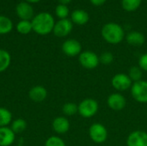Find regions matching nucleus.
<instances>
[{"label": "nucleus", "mask_w": 147, "mask_h": 146, "mask_svg": "<svg viewBox=\"0 0 147 146\" xmlns=\"http://www.w3.org/2000/svg\"><path fill=\"white\" fill-rule=\"evenodd\" d=\"M33 30L40 35H47L53 32L55 22L53 16L47 12H41L32 19Z\"/></svg>", "instance_id": "nucleus-1"}, {"label": "nucleus", "mask_w": 147, "mask_h": 146, "mask_svg": "<svg viewBox=\"0 0 147 146\" xmlns=\"http://www.w3.org/2000/svg\"><path fill=\"white\" fill-rule=\"evenodd\" d=\"M103 40L112 45L121 43L125 38L123 28L115 22H108L103 25L101 31Z\"/></svg>", "instance_id": "nucleus-2"}, {"label": "nucleus", "mask_w": 147, "mask_h": 146, "mask_svg": "<svg viewBox=\"0 0 147 146\" xmlns=\"http://www.w3.org/2000/svg\"><path fill=\"white\" fill-rule=\"evenodd\" d=\"M99 110L98 102L92 98H85L78 104V114L85 119L95 116Z\"/></svg>", "instance_id": "nucleus-3"}, {"label": "nucleus", "mask_w": 147, "mask_h": 146, "mask_svg": "<svg viewBox=\"0 0 147 146\" xmlns=\"http://www.w3.org/2000/svg\"><path fill=\"white\" fill-rule=\"evenodd\" d=\"M78 61L82 67L86 70H94L99 64V56L92 51H84L78 56Z\"/></svg>", "instance_id": "nucleus-4"}, {"label": "nucleus", "mask_w": 147, "mask_h": 146, "mask_svg": "<svg viewBox=\"0 0 147 146\" xmlns=\"http://www.w3.org/2000/svg\"><path fill=\"white\" fill-rule=\"evenodd\" d=\"M89 136L96 144H102L108 139V130L102 123H94L89 128Z\"/></svg>", "instance_id": "nucleus-5"}, {"label": "nucleus", "mask_w": 147, "mask_h": 146, "mask_svg": "<svg viewBox=\"0 0 147 146\" xmlns=\"http://www.w3.org/2000/svg\"><path fill=\"white\" fill-rule=\"evenodd\" d=\"M132 97L140 103H147V81L140 80L133 83L131 89Z\"/></svg>", "instance_id": "nucleus-6"}, {"label": "nucleus", "mask_w": 147, "mask_h": 146, "mask_svg": "<svg viewBox=\"0 0 147 146\" xmlns=\"http://www.w3.org/2000/svg\"><path fill=\"white\" fill-rule=\"evenodd\" d=\"M133 83H134L129 77L128 74L126 73H117L111 79V84L113 88L120 93L130 89Z\"/></svg>", "instance_id": "nucleus-7"}, {"label": "nucleus", "mask_w": 147, "mask_h": 146, "mask_svg": "<svg viewBox=\"0 0 147 146\" xmlns=\"http://www.w3.org/2000/svg\"><path fill=\"white\" fill-rule=\"evenodd\" d=\"M107 104L113 111H121L127 106V100L120 92L112 93L107 99Z\"/></svg>", "instance_id": "nucleus-8"}, {"label": "nucleus", "mask_w": 147, "mask_h": 146, "mask_svg": "<svg viewBox=\"0 0 147 146\" xmlns=\"http://www.w3.org/2000/svg\"><path fill=\"white\" fill-rule=\"evenodd\" d=\"M62 51L68 57L79 56V54L82 52V46L78 40L69 39L62 44Z\"/></svg>", "instance_id": "nucleus-9"}, {"label": "nucleus", "mask_w": 147, "mask_h": 146, "mask_svg": "<svg viewBox=\"0 0 147 146\" xmlns=\"http://www.w3.org/2000/svg\"><path fill=\"white\" fill-rule=\"evenodd\" d=\"M127 146H147V133L142 130L132 132L127 139Z\"/></svg>", "instance_id": "nucleus-10"}, {"label": "nucleus", "mask_w": 147, "mask_h": 146, "mask_svg": "<svg viewBox=\"0 0 147 146\" xmlns=\"http://www.w3.org/2000/svg\"><path fill=\"white\" fill-rule=\"evenodd\" d=\"M73 24L71 20L60 19L55 23L53 32L57 37H65L71 32Z\"/></svg>", "instance_id": "nucleus-11"}, {"label": "nucleus", "mask_w": 147, "mask_h": 146, "mask_svg": "<svg viewBox=\"0 0 147 146\" xmlns=\"http://www.w3.org/2000/svg\"><path fill=\"white\" fill-rule=\"evenodd\" d=\"M16 12L17 16L22 20L29 21L34 16V9L31 4L27 2H22L18 3L16 8Z\"/></svg>", "instance_id": "nucleus-12"}, {"label": "nucleus", "mask_w": 147, "mask_h": 146, "mask_svg": "<svg viewBox=\"0 0 147 146\" xmlns=\"http://www.w3.org/2000/svg\"><path fill=\"white\" fill-rule=\"evenodd\" d=\"M53 131L58 134H65L70 129V121L64 116L56 117L52 124Z\"/></svg>", "instance_id": "nucleus-13"}, {"label": "nucleus", "mask_w": 147, "mask_h": 146, "mask_svg": "<svg viewBox=\"0 0 147 146\" xmlns=\"http://www.w3.org/2000/svg\"><path fill=\"white\" fill-rule=\"evenodd\" d=\"M29 98L35 102H43L47 96V90L45 87L37 85L30 89L28 92Z\"/></svg>", "instance_id": "nucleus-14"}, {"label": "nucleus", "mask_w": 147, "mask_h": 146, "mask_svg": "<svg viewBox=\"0 0 147 146\" xmlns=\"http://www.w3.org/2000/svg\"><path fill=\"white\" fill-rule=\"evenodd\" d=\"M16 134L10 127H0V146H9L15 141Z\"/></svg>", "instance_id": "nucleus-15"}, {"label": "nucleus", "mask_w": 147, "mask_h": 146, "mask_svg": "<svg viewBox=\"0 0 147 146\" xmlns=\"http://www.w3.org/2000/svg\"><path fill=\"white\" fill-rule=\"evenodd\" d=\"M71 22L77 25H84L88 22L89 19H90V15L88 14V12L84 9H78L72 11L71 13Z\"/></svg>", "instance_id": "nucleus-16"}, {"label": "nucleus", "mask_w": 147, "mask_h": 146, "mask_svg": "<svg viewBox=\"0 0 147 146\" xmlns=\"http://www.w3.org/2000/svg\"><path fill=\"white\" fill-rule=\"evenodd\" d=\"M127 42L134 46H140L146 42L145 35L139 31H132L128 33L126 36Z\"/></svg>", "instance_id": "nucleus-17"}, {"label": "nucleus", "mask_w": 147, "mask_h": 146, "mask_svg": "<svg viewBox=\"0 0 147 146\" xmlns=\"http://www.w3.org/2000/svg\"><path fill=\"white\" fill-rule=\"evenodd\" d=\"M13 28V22L12 21L5 16L0 15V34H9Z\"/></svg>", "instance_id": "nucleus-18"}, {"label": "nucleus", "mask_w": 147, "mask_h": 146, "mask_svg": "<svg viewBox=\"0 0 147 146\" xmlns=\"http://www.w3.org/2000/svg\"><path fill=\"white\" fill-rule=\"evenodd\" d=\"M11 57L10 54L3 49H0V73L8 69L10 65Z\"/></svg>", "instance_id": "nucleus-19"}, {"label": "nucleus", "mask_w": 147, "mask_h": 146, "mask_svg": "<svg viewBox=\"0 0 147 146\" xmlns=\"http://www.w3.org/2000/svg\"><path fill=\"white\" fill-rule=\"evenodd\" d=\"M27 128V122L23 119H16L11 122L10 129L13 131L15 134H19L23 133Z\"/></svg>", "instance_id": "nucleus-20"}, {"label": "nucleus", "mask_w": 147, "mask_h": 146, "mask_svg": "<svg viewBox=\"0 0 147 146\" xmlns=\"http://www.w3.org/2000/svg\"><path fill=\"white\" fill-rule=\"evenodd\" d=\"M12 122V114L5 108H0V127L7 126Z\"/></svg>", "instance_id": "nucleus-21"}, {"label": "nucleus", "mask_w": 147, "mask_h": 146, "mask_svg": "<svg viewBox=\"0 0 147 146\" xmlns=\"http://www.w3.org/2000/svg\"><path fill=\"white\" fill-rule=\"evenodd\" d=\"M142 0H121V6L124 10L133 12L139 9Z\"/></svg>", "instance_id": "nucleus-22"}, {"label": "nucleus", "mask_w": 147, "mask_h": 146, "mask_svg": "<svg viewBox=\"0 0 147 146\" xmlns=\"http://www.w3.org/2000/svg\"><path fill=\"white\" fill-rule=\"evenodd\" d=\"M16 30L22 34H28L33 30L32 22L27 20H21L16 24Z\"/></svg>", "instance_id": "nucleus-23"}, {"label": "nucleus", "mask_w": 147, "mask_h": 146, "mask_svg": "<svg viewBox=\"0 0 147 146\" xmlns=\"http://www.w3.org/2000/svg\"><path fill=\"white\" fill-rule=\"evenodd\" d=\"M63 114L66 116H72L78 113V105L74 102H66L62 107Z\"/></svg>", "instance_id": "nucleus-24"}, {"label": "nucleus", "mask_w": 147, "mask_h": 146, "mask_svg": "<svg viewBox=\"0 0 147 146\" xmlns=\"http://www.w3.org/2000/svg\"><path fill=\"white\" fill-rule=\"evenodd\" d=\"M128 76L131 78V80L133 81V83L140 81V80H142L143 71L140 69V66H133L129 69Z\"/></svg>", "instance_id": "nucleus-25"}, {"label": "nucleus", "mask_w": 147, "mask_h": 146, "mask_svg": "<svg viewBox=\"0 0 147 146\" xmlns=\"http://www.w3.org/2000/svg\"><path fill=\"white\" fill-rule=\"evenodd\" d=\"M55 14L60 19H66L69 15V9L66 5L59 4L55 8Z\"/></svg>", "instance_id": "nucleus-26"}, {"label": "nucleus", "mask_w": 147, "mask_h": 146, "mask_svg": "<svg viewBox=\"0 0 147 146\" xmlns=\"http://www.w3.org/2000/svg\"><path fill=\"white\" fill-rule=\"evenodd\" d=\"M45 146H66L65 141L58 136H51L45 143Z\"/></svg>", "instance_id": "nucleus-27"}, {"label": "nucleus", "mask_w": 147, "mask_h": 146, "mask_svg": "<svg viewBox=\"0 0 147 146\" xmlns=\"http://www.w3.org/2000/svg\"><path fill=\"white\" fill-rule=\"evenodd\" d=\"M114 55L110 52H104L99 56L100 63L104 65H109L113 63L114 61Z\"/></svg>", "instance_id": "nucleus-28"}, {"label": "nucleus", "mask_w": 147, "mask_h": 146, "mask_svg": "<svg viewBox=\"0 0 147 146\" xmlns=\"http://www.w3.org/2000/svg\"><path fill=\"white\" fill-rule=\"evenodd\" d=\"M139 66L144 71L147 72V52L142 54L139 59Z\"/></svg>", "instance_id": "nucleus-29"}, {"label": "nucleus", "mask_w": 147, "mask_h": 146, "mask_svg": "<svg viewBox=\"0 0 147 146\" xmlns=\"http://www.w3.org/2000/svg\"><path fill=\"white\" fill-rule=\"evenodd\" d=\"M106 1L107 0H90V2L95 6H101L104 3H106Z\"/></svg>", "instance_id": "nucleus-30"}, {"label": "nucleus", "mask_w": 147, "mask_h": 146, "mask_svg": "<svg viewBox=\"0 0 147 146\" xmlns=\"http://www.w3.org/2000/svg\"><path fill=\"white\" fill-rule=\"evenodd\" d=\"M59 3H60V4H64V5H66V4H68L71 0H58Z\"/></svg>", "instance_id": "nucleus-31"}, {"label": "nucleus", "mask_w": 147, "mask_h": 146, "mask_svg": "<svg viewBox=\"0 0 147 146\" xmlns=\"http://www.w3.org/2000/svg\"><path fill=\"white\" fill-rule=\"evenodd\" d=\"M27 3H38V2H40V0H25Z\"/></svg>", "instance_id": "nucleus-32"}]
</instances>
